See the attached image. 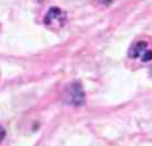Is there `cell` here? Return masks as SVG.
<instances>
[{"instance_id": "obj_1", "label": "cell", "mask_w": 152, "mask_h": 146, "mask_svg": "<svg viewBox=\"0 0 152 146\" xmlns=\"http://www.w3.org/2000/svg\"><path fill=\"white\" fill-rule=\"evenodd\" d=\"M67 21V15L64 11H61L60 8H51L47 12L44 17V24L51 29H59L61 27H64Z\"/></svg>"}, {"instance_id": "obj_2", "label": "cell", "mask_w": 152, "mask_h": 146, "mask_svg": "<svg viewBox=\"0 0 152 146\" xmlns=\"http://www.w3.org/2000/svg\"><path fill=\"white\" fill-rule=\"evenodd\" d=\"M128 56L131 59H140L144 63L152 60V51L148 49V44L145 41H137L129 48Z\"/></svg>"}, {"instance_id": "obj_3", "label": "cell", "mask_w": 152, "mask_h": 146, "mask_svg": "<svg viewBox=\"0 0 152 146\" xmlns=\"http://www.w3.org/2000/svg\"><path fill=\"white\" fill-rule=\"evenodd\" d=\"M68 102L74 105H81L84 102V92L79 84H74L68 88Z\"/></svg>"}, {"instance_id": "obj_4", "label": "cell", "mask_w": 152, "mask_h": 146, "mask_svg": "<svg viewBox=\"0 0 152 146\" xmlns=\"http://www.w3.org/2000/svg\"><path fill=\"white\" fill-rule=\"evenodd\" d=\"M4 137H5V130H4L3 126H0V142L4 139Z\"/></svg>"}]
</instances>
